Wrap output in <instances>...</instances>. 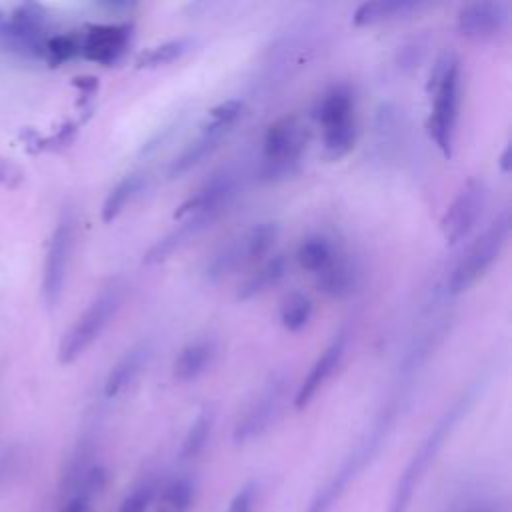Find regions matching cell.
I'll return each instance as SVG.
<instances>
[{
	"instance_id": "cell-1",
	"label": "cell",
	"mask_w": 512,
	"mask_h": 512,
	"mask_svg": "<svg viewBox=\"0 0 512 512\" xmlns=\"http://www.w3.org/2000/svg\"><path fill=\"white\" fill-rule=\"evenodd\" d=\"M476 398V388H468L464 390L452 404L450 408L444 410V414L438 418V422L434 424V428L426 434V438L420 442V446L416 448V452L412 454V458L408 460L404 472L400 474L394 492L390 496L388 502V510L386 512H406L410 508V502L414 498V492L418 490L422 478L426 476V472L430 470V466L434 464V460L438 458L440 450L444 448L446 440L452 436L454 428L458 426V422L466 416V412L470 410L472 402Z\"/></svg>"
},
{
	"instance_id": "cell-2",
	"label": "cell",
	"mask_w": 512,
	"mask_h": 512,
	"mask_svg": "<svg viewBox=\"0 0 512 512\" xmlns=\"http://www.w3.org/2000/svg\"><path fill=\"white\" fill-rule=\"evenodd\" d=\"M396 412L390 408H382L376 416L372 428L366 432V436L354 446V450L344 458V462L338 466V470L320 486V490L312 496L304 512H328L340 496L346 492L350 482L366 468V464L372 462V458L380 452L384 440L388 438L394 422Z\"/></svg>"
},
{
	"instance_id": "cell-3",
	"label": "cell",
	"mask_w": 512,
	"mask_h": 512,
	"mask_svg": "<svg viewBox=\"0 0 512 512\" xmlns=\"http://www.w3.org/2000/svg\"><path fill=\"white\" fill-rule=\"evenodd\" d=\"M308 144V130L298 116H280L262 138V162L258 176L264 182H278L298 172Z\"/></svg>"
},
{
	"instance_id": "cell-4",
	"label": "cell",
	"mask_w": 512,
	"mask_h": 512,
	"mask_svg": "<svg viewBox=\"0 0 512 512\" xmlns=\"http://www.w3.org/2000/svg\"><path fill=\"white\" fill-rule=\"evenodd\" d=\"M434 80V106L428 120V132L438 150L450 158L454 148V134L460 110V62L456 56H444L436 72Z\"/></svg>"
},
{
	"instance_id": "cell-5",
	"label": "cell",
	"mask_w": 512,
	"mask_h": 512,
	"mask_svg": "<svg viewBox=\"0 0 512 512\" xmlns=\"http://www.w3.org/2000/svg\"><path fill=\"white\" fill-rule=\"evenodd\" d=\"M314 116L322 128L324 154L330 160L344 158L356 142L354 96L348 86L336 84L328 88L314 108Z\"/></svg>"
},
{
	"instance_id": "cell-6",
	"label": "cell",
	"mask_w": 512,
	"mask_h": 512,
	"mask_svg": "<svg viewBox=\"0 0 512 512\" xmlns=\"http://www.w3.org/2000/svg\"><path fill=\"white\" fill-rule=\"evenodd\" d=\"M122 298H124V286L120 280L108 282L98 292V296L88 304V308L78 316V320L64 334L58 348V360L62 364L74 362L88 346H92V342L104 332V328L116 316L122 304Z\"/></svg>"
},
{
	"instance_id": "cell-7",
	"label": "cell",
	"mask_w": 512,
	"mask_h": 512,
	"mask_svg": "<svg viewBox=\"0 0 512 512\" xmlns=\"http://www.w3.org/2000/svg\"><path fill=\"white\" fill-rule=\"evenodd\" d=\"M508 236H510V214L508 210H504L466 248L464 256L458 260V264L450 274L448 292L462 294L472 284H476L486 274V270L498 260V256L502 254L508 242Z\"/></svg>"
},
{
	"instance_id": "cell-8",
	"label": "cell",
	"mask_w": 512,
	"mask_h": 512,
	"mask_svg": "<svg viewBox=\"0 0 512 512\" xmlns=\"http://www.w3.org/2000/svg\"><path fill=\"white\" fill-rule=\"evenodd\" d=\"M288 380L284 374H274L250 400V404L240 414L238 422L234 424L232 438L236 444L250 442L264 434L270 424L276 420V416L282 410L284 398H286Z\"/></svg>"
},
{
	"instance_id": "cell-9",
	"label": "cell",
	"mask_w": 512,
	"mask_h": 512,
	"mask_svg": "<svg viewBox=\"0 0 512 512\" xmlns=\"http://www.w3.org/2000/svg\"><path fill=\"white\" fill-rule=\"evenodd\" d=\"M72 242H74V222L70 214H62L50 244L46 252V262H44V278H42V294L44 302L54 308L64 292L66 284V274H68V264H70V254H72Z\"/></svg>"
},
{
	"instance_id": "cell-10",
	"label": "cell",
	"mask_w": 512,
	"mask_h": 512,
	"mask_svg": "<svg viewBox=\"0 0 512 512\" xmlns=\"http://www.w3.org/2000/svg\"><path fill=\"white\" fill-rule=\"evenodd\" d=\"M486 200L488 190L484 180L472 178L462 186V190L456 194L440 222L442 234L448 244H458L470 234V230L478 224L482 216Z\"/></svg>"
},
{
	"instance_id": "cell-11",
	"label": "cell",
	"mask_w": 512,
	"mask_h": 512,
	"mask_svg": "<svg viewBox=\"0 0 512 512\" xmlns=\"http://www.w3.org/2000/svg\"><path fill=\"white\" fill-rule=\"evenodd\" d=\"M238 194V176L232 170H220L212 174L190 198H186L178 210L174 212V218H184L188 214H210L218 218L226 206L234 200Z\"/></svg>"
},
{
	"instance_id": "cell-12",
	"label": "cell",
	"mask_w": 512,
	"mask_h": 512,
	"mask_svg": "<svg viewBox=\"0 0 512 512\" xmlns=\"http://www.w3.org/2000/svg\"><path fill=\"white\" fill-rule=\"evenodd\" d=\"M132 38L130 24H92L80 32V56L110 66L118 62Z\"/></svg>"
},
{
	"instance_id": "cell-13",
	"label": "cell",
	"mask_w": 512,
	"mask_h": 512,
	"mask_svg": "<svg viewBox=\"0 0 512 512\" xmlns=\"http://www.w3.org/2000/svg\"><path fill=\"white\" fill-rule=\"evenodd\" d=\"M510 22V8L504 2L480 0L458 10L456 28L462 36L486 40L502 34Z\"/></svg>"
},
{
	"instance_id": "cell-14",
	"label": "cell",
	"mask_w": 512,
	"mask_h": 512,
	"mask_svg": "<svg viewBox=\"0 0 512 512\" xmlns=\"http://www.w3.org/2000/svg\"><path fill=\"white\" fill-rule=\"evenodd\" d=\"M234 124L216 118V116H208L206 124L200 126L198 134L182 148V152L172 160L170 168H168V176L170 178H178L182 174H186L190 168L198 166L206 156H210L218 144L222 142V138L230 132Z\"/></svg>"
},
{
	"instance_id": "cell-15",
	"label": "cell",
	"mask_w": 512,
	"mask_h": 512,
	"mask_svg": "<svg viewBox=\"0 0 512 512\" xmlns=\"http://www.w3.org/2000/svg\"><path fill=\"white\" fill-rule=\"evenodd\" d=\"M346 344H348V332L340 330L330 344L324 348V352L316 358V362L312 364V368L308 370L304 382L300 384L296 396H294V406L298 410L306 408L310 404V400L316 396V392L322 388V384L332 376V372L338 368L344 352H346Z\"/></svg>"
},
{
	"instance_id": "cell-16",
	"label": "cell",
	"mask_w": 512,
	"mask_h": 512,
	"mask_svg": "<svg viewBox=\"0 0 512 512\" xmlns=\"http://www.w3.org/2000/svg\"><path fill=\"white\" fill-rule=\"evenodd\" d=\"M182 222L174 226L170 232H166L162 238H158L144 254V264H160L168 260L174 252L184 248L192 238L202 234L216 218L210 214H188L180 218Z\"/></svg>"
},
{
	"instance_id": "cell-17",
	"label": "cell",
	"mask_w": 512,
	"mask_h": 512,
	"mask_svg": "<svg viewBox=\"0 0 512 512\" xmlns=\"http://www.w3.org/2000/svg\"><path fill=\"white\" fill-rule=\"evenodd\" d=\"M106 486V468L94 464L80 478L60 484L58 512H90Z\"/></svg>"
},
{
	"instance_id": "cell-18",
	"label": "cell",
	"mask_w": 512,
	"mask_h": 512,
	"mask_svg": "<svg viewBox=\"0 0 512 512\" xmlns=\"http://www.w3.org/2000/svg\"><path fill=\"white\" fill-rule=\"evenodd\" d=\"M318 288L332 298H348L360 284V266L346 252H338L334 260L316 274Z\"/></svg>"
},
{
	"instance_id": "cell-19",
	"label": "cell",
	"mask_w": 512,
	"mask_h": 512,
	"mask_svg": "<svg viewBox=\"0 0 512 512\" xmlns=\"http://www.w3.org/2000/svg\"><path fill=\"white\" fill-rule=\"evenodd\" d=\"M150 356V344L148 342H138L132 348H128L118 362L110 368L106 380H104V396L106 398H116L122 394L142 372Z\"/></svg>"
},
{
	"instance_id": "cell-20",
	"label": "cell",
	"mask_w": 512,
	"mask_h": 512,
	"mask_svg": "<svg viewBox=\"0 0 512 512\" xmlns=\"http://www.w3.org/2000/svg\"><path fill=\"white\" fill-rule=\"evenodd\" d=\"M216 356V342L212 338H198L188 342L172 364V374L180 382L196 380L204 374Z\"/></svg>"
},
{
	"instance_id": "cell-21",
	"label": "cell",
	"mask_w": 512,
	"mask_h": 512,
	"mask_svg": "<svg viewBox=\"0 0 512 512\" xmlns=\"http://www.w3.org/2000/svg\"><path fill=\"white\" fill-rule=\"evenodd\" d=\"M422 4L408 2V0H374V2H362L354 14L352 24L354 26H374L380 22L404 18L412 12H416Z\"/></svg>"
},
{
	"instance_id": "cell-22",
	"label": "cell",
	"mask_w": 512,
	"mask_h": 512,
	"mask_svg": "<svg viewBox=\"0 0 512 512\" xmlns=\"http://www.w3.org/2000/svg\"><path fill=\"white\" fill-rule=\"evenodd\" d=\"M288 272V260L284 254L270 256L264 260L238 288V300H250L268 288L276 286Z\"/></svg>"
},
{
	"instance_id": "cell-23",
	"label": "cell",
	"mask_w": 512,
	"mask_h": 512,
	"mask_svg": "<svg viewBox=\"0 0 512 512\" xmlns=\"http://www.w3.org/2000/svg\"><path fill=\"white\" fill-rule=\"evenodd\" d=\"M340 252V248L324 234H314L308 236L306 240H302V244L296 250V260L300 264V268L318 274L322 272L332 260L334 256Z\"/></svg>"
},
{
	"instance_id": "cell-24",
	"label": "cell",
	"mask_w": 512,
	"mask_h": 512,
	"mask_svg": "<svg viewBox=\"0 0 512 512\" xmlns=\"http://www.w3.org/2000/svg\"><path fill=\"white\" fill-rule=\"evenodd\" d=\"M144 186V174L142 172H130L126 176H122L112 190L106 194L104 202H102V222H112L120 216V212L130 204V200L142 190Z\"/></svg>"
},
{
	"instance_id": "cell-25",
	"label": "cell",
	"mask_w": 512,
	"mask_h": 512,
	"mask_svg": "<svg viewBox=\"0 0 512 512\" xmlns=\"http://www.w3.org/2000/svg\"><path fill=\"white\" fill-rule=\"evenodd\" d=\"M276 238H278V224L270 220L258 222L250 226L246 232H242L238 240L244 256V266L262 260V256H266L272 250Z\"/></svg>"
},
{
	"instance_id": "cell-26",
	"label": "cell",
	"mask_w": 512,
	"mask_h": 512,
	"mask_svg": "<svg viewBox=\"0 0 512 512\" xmlns=\"http://www.w3.org/2000/svg\"><path fill=\"white\" fill-rule=\"evenodd\" d=\"M196 486L188 476H178L170 480L156 502V512H188L194 504Z\"/></svg>"
},
{
	"instance_id": "cell-27",
	"label": "cell",
	"mask_w": 512,
	"mask_h": 512,
	"mask_svg": "<svg viewBox=\"0 0 512 512\" xmlns=\"http://www.w3.org/2000/svg\"><path fill=\"white\" fill-rule=\"evenodd\" d=\"M312 300L302 292H288L280 302V322L286 330L298 332L302 330L312 318Z\"/></svg>"
},
{
	"instance_id": "cell-28",
	"label": "cell",
	"mask_w": 512,
	"mask_h": 512,
	"mask_svg": "<svg viewBox=\"0 0 512 512\" xmlns=\"http://www.w3.org/2000/svg\"><path fill=\"white\" fill-rule=\"evenodd\" d=\"M214 426V410L212 408H204L194 422L190 424L182 446H180V460H194L206 446L210 432Z\"/></svg>"
},
{
	"instance_id": "cell-29",
	"label": "cell",
	"mask_w": 512,
	"mask_h": 512,
	"mask_svg": "<svg viewBox=\"0 0 512 512\" xmlns=\"http://www.w3.org/2000/svg\"><path fill=\"white\" fill-rule=\"evenodd\" d=\"M194 40L192 38H174V40H166L162 44H156L152 48H148L146 52H142L136 60L138 68H158V66H166L178 58H182L190 48H192Z\"/></svg>"
},
{
	"instance_id": "cell-30",
	"label": "cell",
	"mask_w": 512,
	"mask_h": 512,
	"mask_svg": "<svg viewBox=\"0 0 512 512\" xmlns=\"http://www.w3.org/2000/svg\"><path fill=\"white\" fill-rule=\"evenodd\" d=\"M76 56H80V32H64V34L48 36L42 58H46L50 66H60Z\"/></svg>"
},
{
	"instance_id": "cell-31",
	"label": "cell",
	"mask_w": 512,
	"mask_h": 512,
	"mask_svg": "<svg viewBox=\"0 0 512 512\" xmlns=\"http://www.w3.org/2000/svg\"><path fill=\"white\" fill-rule=\"evenodd\" d=\"M156 496V480L144 478L140 480L122 500L118 512H146Z\"/></svg>"
},
{
	"instance_id": "cell-32",
	"label": "cell",
	"mask_w": 512,
	"mask_h": 512,
	"mask_svg": "<svg viewBox=\"0 0 512 512\" xmlns=\"http://www.w3.org/2000/svg\"><path fill=\"white\" fill-rule=\"evenodd\" d=\"M254 500H256V482H248L234 494L226 512H252Z\"/></svg>"
},
{
	"instance_id": "cell-33",
	"label": "cell",
	"mask_w": 512,
	"mask_h": 512,
	"mask_svg": "<svg viewBox=\"0 0 512 512\" xmlns=\"http://www.w3.org/2000/svg\"><path fill=\"white\" fill-rule=\"evenodd\" d=\"M458 512H498V506L492 500H472Z\"/></svg>"
},
{
	"instance_id": "cell-34",
	"label": "cell",
	"mask_w": 512,
	"mask_h": 512,
	"mask_svg": "<svg viewBox=\"0 0 512 512\" xmlns=\"http://www.w3.org/2000/svg\"><path fill=\"white\" fill-rule=\"evenodd\" d=\"M500 168H502V172H508V168H510V144H506V148L502 150Z\"/></svg>"
}]
</instances>
